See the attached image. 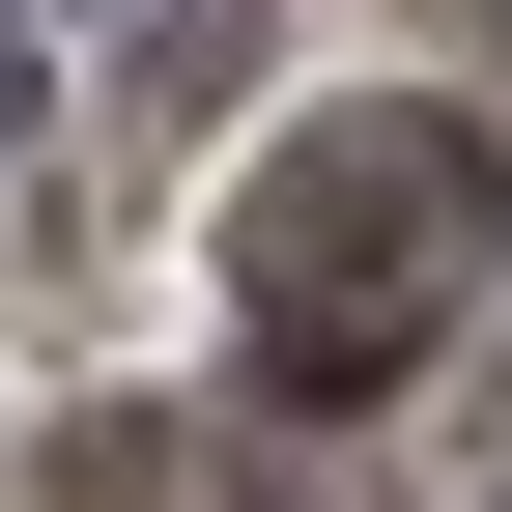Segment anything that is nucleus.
Instances as JSON below:
<instances>
[{
	"mask_svg": "<svg viewBox=\"0 0 512 512\" xmlns=\"http://www.w3.org/2000/svg\"><path fill=\"white\" fill-rule=\"evenodd\" d=\"M57 512H228V427H200V399H86Z\"/></svg>",
	"mask_w": 512,
	"mask_h": 512,
	"instance_id": "f03ea898",
	"label": "nucleus"
},
{
	"mask_svg": "<svg viewBox=\"0 0 512 512\" xmlns=\"http://www.w3.org/2000/svg\"><path fill=\"white\" fill-rule=\"evenodd\" d=\"M484 256H512V143L427 114V86H342L228 200V342H256V399H399L484 313Z\"/></svg>",
	"mask_w": 512,
	"mask_h": 512,
	"instance_id": "f257e3e1",
	"label": "nucleus"
}]
</instances>
